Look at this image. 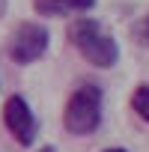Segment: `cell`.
Instances as JSON below:
<instances>
[{
	"label": "cell",
	"mask_w": 149,
	"mask_h": 152,
	"mask_svg": "<svg viewBox=\"0 0 149 152\" xmlns=\"http://www.w3.org/2000/svg\"><path fill=\"white\" fill-rule=\"evenodd\" d=\"M69 42L96 69H113L119 60V42L96 18H74L69 24Z\"/></svg>",
	"instance_id": "6da1fadb"
},
{
	"label": "cell",
	"mask_w": 149,
	"mask_h": 152,
	"mask_svg": "<svg viewBox=\"0 0 149 152\" xmlns=\"http://www.w3.org/2000/svg\"><path fill=\"white\" fill-rule=\"evenodd\" d=\"M102 102H104V93L99 84H81L66 102V110H63V125L69 134H78V137H87L93 134L99 125H102Z\"/></svg>",
	"instance_id": "7a4b0ae2"
},
{
	"label": "cell",
	"mask_w": 149,
	"mask_h": 152,
	"mask_svg": "<svg viewBox=\"0 0 149 152\" xmlns=\"http://www.w3.org/2000/svg\"><path fill=\"white\" fill-rule=\"evenodd\" d=\"M51 45V33L36 24V21H21L15 30H12V39H9V60L15 66H30L36 60L45 57Z\"/></svg>",
	"instance_id": "3957f363"
},
{
	"label": "cell",
	"mask_w": 149,
	"mask_h": 152,
	"mask_svg": "<svg viewBox=\"0 0 149 152\" xmlns=\"http://www.w3.org/2000/svg\"><path fill=\"white\" fill-rule=\"evenodd\" d=\"M3 122L9 128V134L21 143V146H33L36 143V134H39V122L27 104V99L21 96H9L6 104H3Z\"/></svg>",
	"instance_id": "277c9868"
},
{
	"label": "cell",
	"mask_w": 149,
	"mask_h": 152,
	"mask_svg": "<svg viewBox=\"0 0 149 152\" xmlns=\"http://www.w3.org/2000/svg\"><path fill=\"white\" fill-rule=\"evenodd\" d=\"M96 0H33V6L45 18H66L74 12H87Z\"/></svg>",
	"instance_id": "5b68a950"
},
{
	"label": "cell",
	"mask_w": 149,
	"mask_h": 152,
	"mask_svg": "<svg viewBox=\"0 0 149 152\" xmlns=\"http://www.w3.org/2000/svg\"><path fill=\"white\" fill-rule=\"evenodd\" d=\"M131 107L140 119L149 122V84H140L134 93H131Z\"/></svg>",
	"instance_id": "8992f818"
},
{
	"label": "cell",
	"mask_w": 149,
	"mask_h": 152,
	"mask_svg": "<svg viewBox=\"0 0 149 152\" xmlns=\"http://www.w3.org/2000/svg\"><path fill=\"white\" fill-rule=\"evenodd\" d=\"M143 39H146V45H149V15L143 18Z\"/></svg>",
	"instance_id": "52a82bcc"
},
{
	"label": "cell",
	"mask_w": 149,
	"mask_h": 152,
	"mask_svg": "<svg viewBox=\"0 0 149 152\" xmlns=\"http://www.w3.org/2000/svg\"><path fill=\"white\" fill-rule=\"evenodd\" d=\"M104 152H128V149H122V146H113V149H104Z\"/></svg>",
	"instance_id": "ba28073f"
},
{
	"label": "cell",
	"mask_w": 149,
	"mask_h": 152,
	"mask_svg": "<svg viewBox=\"0 0 149 152\" xmlns=\"http://www.w3.org/2000/svg\"><path fill=\"white\" fill-rule=\"evenodd\" d=\"M39 152H57V149H54V146H42Z\"/></svg>",
	"instance_id": "9c48e42d"
}]
</instances>
